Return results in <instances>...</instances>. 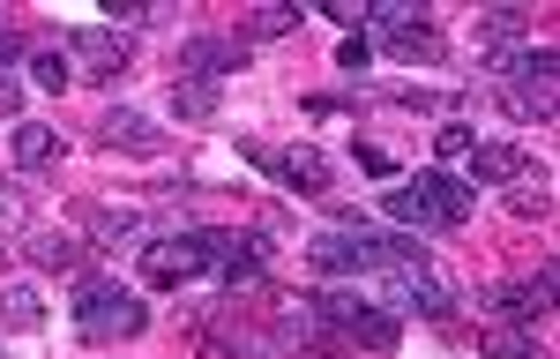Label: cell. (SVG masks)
<instances>
[{"label": "cell", "mask_w": 560, "mask_h": 359, "mask_svg": "<svg viewBox=\"0 0 560 359\" xmlns=\"http://www.w3.org/2000/svg\"><path fill=\"white\" fill-rule=\"evenodd\" d=\"M142 322H150V308L135 300L128 285H113V277H90L83 292H75V329H83L90 345H113V337H142Z\"/></svg>", "instance_id": "1"}, {"label": "cell", "mask_w": 560, "mask_h": 359, "mask_svg": "<svg viewBox=\"0 0 560 359\" xmlns=\"http://www.w3.org/2000/svg\"><path fill=\"white\" fill-rule=\"evenodd\" d=\"M314 308H322V322H329L337 337L366 345V352H388V345H396V314H382L359 285H345V292H314Z\"/></svg>", "instance_id": "2"}, {"label": "cell", "mask_w": 560, "mask_h": 359, "mask_svg": "<svg viewBox=\"0 0 560 359\" xmlns=\"http://www.w3.org/2000/svg\"><path fill=\"white\" fill-rule=\"evenodd\" d=\"M217 255V232H165V240H150L142 247V277L158 285V292H173L187 277H202Z\"/></svg>", "instance_id": "3"}, {"label": "cell", "mask_w": 560, "mask_h": 359, "mask_svg": "<svg viewBox=\"0 0 560 359\" xmlns=\"http://www.w3.org/2000/svg\"><path fill=\"white\" fill-rule=\"evenodd\" d=\"M478 308H486V322H546V308H553V263H538V277H523V285H486Z\"/></svg>", "instance_id": "4"}, {"label": "cell", "mask_w": 560, "mask_h": 359, "mask_svg": "<svg viewBox=\"0 0 560 359\" xmlns=\"http://www.w3.org/2000/svg\"><path fill=\"white\" fill-rule=\"evenodd\" d=\"M232 68H247V38H179L173 83H224Z\"/></svg>", "instance_id": "5"}, {"label": "cell", "mask_w": 560, "mask_h": 359, "mask_svg": "<svg viewBox=\"0 0 560 359\" xmlns=\"http://www.w3.org/2000/svg\"><path fill=\"white\" fill-rule=\"evenodd\" d=\"M68 68H83V76H120L128 68V38L113 31V23H90V31H68Z\"/></svg>", "instance_id": "6"}, {"label": "cell", "mask_w": 560, "mask_h": 359, "mask_svg": "<svg viewBox=\"0 0 560 359\" xmlns=\"http://www.w3.org/2000/svg\"><path fill=\"white\" fill-rule=\"evenodd\" d=\"M269 173L284 180L292 195H329V158L322 150H306V142H292V150H255Z\"/></svg>", "instance_id": "7"}, {"label": "cell", "mask_w": 560, "mask_h": 359, "mask_svg": "<svg viewBox=\"0 0 560 359\" xmlns=\"http://www.w3.org/2000/svg\"><path fill=\"white\" fill-rule=\"evenodd\" d=\"M97 142H105V150H142V158H150V150H158L165 135L150 128V120H142L135 105H113V113L97 120Z\"/></svg>", "instance_id": "8"}, {"label": "cell", "mask_w": 560, "mask_h": 359, "mask_svg": "<svg viewBox=\"0 0 560 359\" xmlns=\"http://www.w3.org/2000/svg\"><path fill=\"white\" fill-rule=\"evenodd\" d=\"M523 165H530V158H523L516 142H471V180L478 187H509Z\"/></svg>", "instance_id": "9"}, {"label": "cell", "mask_w": 560, "mask_h": 359, "mask_svg": "<svg viewBox=\"0 0 560 359\" xmlns=\"http://www.w3.org/2000/svg\"><path fill=\"white\" fill-rule=\"evenodd\" d=\"M23 255H31L38 269H83L90 240H75V232H31V240H23Z\"/></svg>", "instance_id": "10"}, {"label": "cell", "mask_w": 560, "mask_h": 359, "mask_svg": "<svg viewBox=\"0 0 560 359\" xmlns=\"http://www.w3.org/2000/svg\"><path fill=\"white\" fill-rule=\"evenodd\" d=\"M411 180L427 187V202H433V218H441V224L471 218V187H464V180H448V173H411Z\"/></svg>", "instance_id": "11"}, {"label": "cell", "mask_w": 560, "mask_h": 359, "mask_svg": "<svg viewBox=\"0 0 560 359\" xmlns=\"http://www.w3.org/2000/svg\"><path fill=\"white\" fill-rule=\"evenodd\" d=\"M90 247H135V240H142V232H150V224L135 218V210H90Z\"/></svg>", "instance_id": "12"}, {"label": "cell", "mask_w": 560, "mask_h": 359, "mask_svg": "<svg viewBox=\"0 0 560 359\" xmlns=\"http://www.w3.org/2000/svg\"><path fill=\"white\" fill-rule=\"evenodd\" d=\"M8 142H15V165H23V173H38V165H52V158H60V135L38 128V120H15V135H8Z\"/></svg>", "instance_id": "13"}, {"label": "cell", "mask_w": 560, "mask_h": 359, "mask_svg": "<svg viewBox=\"0 0 560 359\" xmlns=\"http://www.w3.org/2000/svg\"><path fill=\"white\" fill-rule=\"evenodd\" d=\"M509 210H516V218H546V210H553V180L538 173V165H523V173L509 180Z\"/></svg>", "instance_id": "14"}, {"label": "cell", "mask_w": 560, "mask_h": 359, "mask_svg": "<svg viewBox=\"0 0 560 359\" xmlns=\"http://www.w3.org/2000/svg\"><path fill=\"white\" fill-rule=\"evenodd\" d=\"M38 322H45V300L31 292V285H0V329L23 337V329H38Z\"/></svg>", "instance_id": "15"}, {"label": "cell", "mask_w": 560, "mask_h": 359, "mask_svg": "<svg viewBox=\"0 0 560 359\" xmlns=\"http://www.w3.org/2000/svg\"><path fill=\"white\" fill-rule=\"evenodd\" d=\"M388 218H396V224H419V232H427V224H441V218H433V202H427V187H419V180L388 187Z\"/></svg>", "instance_id": "16"}, {"label": "cell", "mask_w": 560, "mask_h": 359, "mask_svg": "<svg viewBox=\"0 0 560 359\" xmlns=\"http://www.w3.org/2000/svg\"><path fill=\"white\" fill-rule=\"evenodd\" d=\"M509 113H516V120H546V113H553V83H546V76L509 83Z\"/></svg>", "instance_id": "17"}, {"label": "cell", "mask_w": 560, "mask_h": 359, "mask_svg": "<svg viewBox=\"0 0 560 359\" xmlns=\"http://www.w3.org/2000/svg\"><path fill=\"white\" fill-rule=\"evenodd\" d=\"M486 359H546V352H538V337H530V329L493 322V329H486Z\"/></svg>", "instance_id": "18"}, {"label": "cell", "mask_w": 560, "mask_h": 359, "mask_svg": "<svg viewBox=\"0 0 560 359\" xmlns=\"http://www.w3.org/2000/svg\"><path fill=\"white\" fill-rule=\"evenodd\" d=\"M300 15H306V8H292V0H269V8L247 15V38H292V31H300Z\"/></svg>", "instance_id": "19"}, {"label": "cell", "mask_w": 560, "mask_h": 359, "mask_svg": "<svg viewBox=\"0 0 560 359\" xmlns=\"http://www.w3.org/2000/svg\"><path fill=\"white\" fill-rule=\"evenodd\" d=\"M113 31H158L165 23V0H105Z\"/></svg>", "instance_id": "20"}, {"label": "cell", "mask_w": 560, "mask_h": 359, "mask_svg": "<svg viewBox=\"0 0 560 359\" xmlns=\"http://www.w3.org/2000/svg\"><path fill=\"white\" fill-rule=\"evenodd\" d=\"M173 113L179 120H210L217 113V83H173Z\"/></svg>", "instance_id": "21"}, {"label": "cell", "mask_w": 560, "mask_h": 359, "mask_svg": "<svg viewBox=\"0 0 560 359\" xmlns=\"http://www.w3.org/2000/svg\"><path fill=\"white\" fill-rule=\"evenodd\" d=\"M31 76H38V90H68L75 68H68V53H60V45H45L38 60H31Z\"/></svg>", "instance_id": "22"}, {"label": "cell", "mask_w": 560, "mask_h": 359, "mask_svg": "<svg viewBox=\"0 0 560 359\" xmlns=\"http://www.w3.org/2000/svg\"><path fill=\"white\" fill-rule=\"evenodd\" d=\"M388 45H396L404 60H441V38H433L427 23H419V31H388Z\"/></svg>", "instance_id": "23"}, {"label": "cell", "mask_w": 560, "mask_h": 359, "mask_svg": "<svg viewBox=\"0 0 560 359\" xmlns=\"http://www.w3.org/2000/svg\"><path fill=\"white\" fill-rule=\"evenodd\" d=\"M433 150H441L448 165H456V158H471V128H464V120H448V128H433Z\"/></svg>", "instance_id": "24"}, {"label": "cell", "mask_w": 560, "mask_h": 359, "mask_svg": "<svg viewBox=\"0 0 560 359\" xmlns=\"http://www.w3.org/2000/svg\"><path fill=\"white\" fill-rule=\"evenodd\" d=\"M366 60H374V45H366V31H359V38H345V45H337V68H351V76H359Z\"/></svg>", "instance_id": "25"}, {"label": "cell", "mask_w": 560, "mask_h": 359, "mask_svg": "<svg viewBox=\"0 0 560 359\" xmlns=\"http://www.w3.org/2000/svg\"><path fill=\"white\" fill-rule=\"evenodd\" d=\"M15 60H23V38H15V31H0V83H15Z\"/></svg>", "instance_id": "26"}, {"label": "cell", "mask_w": 560, "mask_h": 359, "mask_svg": "<svg viewBox=\"0 0 560 359\" xmlns=\"http://www.w3.org/2000/svg\"><path fill=\"white\" fill-rule=\"evenodd\" d=\"M15 105H23V90H15V83H0V113H8V120H15Z\"/></svg>", "instance_id": "27"}]
</instances>
